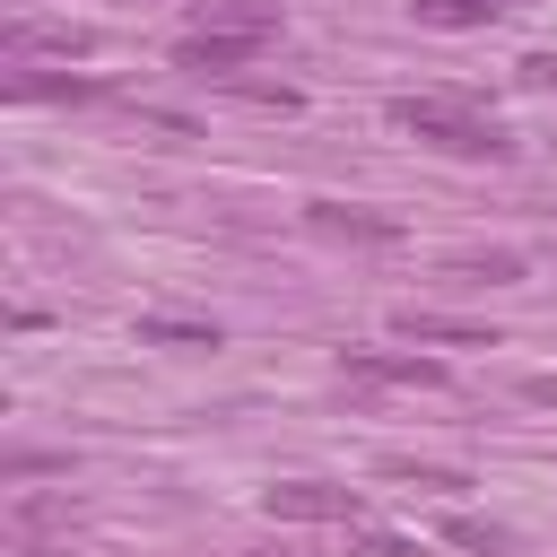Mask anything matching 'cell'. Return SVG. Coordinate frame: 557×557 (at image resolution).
I'll use <instances>...</instances> for the list:
<instances>
[{"mask_svg":"<svg viewBox=\"0 0 557 557\" xmlns=\"http://www.w3.org/2000/svg\"><path fill=\"white\" fill-rule=\"evenodd\" d=\"M453 278H470V287H505V278H522V252H461Z\"/></svg>","mask_w":557,"mask_h":557,"instance_id":"cell-10","label":"cell"},{"mask_svg":"<svg viewBox=\"0 0 557 557\" xmlns=\"http://www.w3.org/2000/svg\"><path fill=\"white\" fill-rule=\"evenodd\" d=\"M409 9H418L426 26H487V17H496L487 0H409Z\"/></svg>","mask_w":557,"mask_h":557,"instance_id":"cell-11","label":"cell"},{"mask_svg":"<svg viewBox=\"0 0 557 557\" xmlns=\"http://www.w3.org/2000/svg\"><path fill=\"white\" fill-rule=\"evenodd\" d=\"M313 218V235H339V244H400V218H383V209H357V200H313L305 209Z\"/></svg>","mask_w":557,"mask_h":557,"instance_id":"cell-4","label":"cell"},{"mask_svg":"<svg viewBox=\"0 0 557 557\" xmlns=\"http://www.w3.org/2000/svg\"><path fill=\"white\" fill-rule=\"evenodd\" d=\"M392 479H400V487H435V496H453V487H470L461 470H418V461H392Z\"/></svg>","mask_w":557,"mask_h":557,"instance_id":"cell-13","label":"cell"},{"mask_svg":"<svg viewBox=\"0 0 557 557\" xmlns=\"http://www.w3.org/2000/svg\"><path fill=\"white\" fill-rule=\"evenodd\" d=\"M348 383H392V392H444L453 366L444 357H409V348H339Z\"/></svg>","mask_w":557,"mask_h":557,"instance_id":"cell-2","label":"cell"},{"mask_svg":"<svg viewBox=\"0 0 557 557\" xmlns=\"http://www.w3.org/2000/svg\"><path fill=\"white\" fill-rule=\"evenodd\" d=\"M235 96H252V104H278V113H296V87H270V78H235Z\"/></svg>","mask_w":557,"mask_h":557,"instance_id":"cell-14","label":"cell"},{"mask_svg":"<svg viewBox=\"0 0 557 557\" xmlns=\"http://www.w3.org/2000/svg\"><path fill=\"white\" fill-rule=\"evenodd\" d=\"M366 557H418L409 540H366Z\"/></svg>","mask_w":557,"mask_h":557,"instance_id":"cell-15","label":"cell"},{"mask_svg":"<svg viewBox=\"0 0 557 557\" xmlns=\"http://www.w3.org/2000/svg\"><path fill=\"white\" fill-rule=\"evenodd\" d=\"M444 540H453V548H487V557L505 548V531H496V522H479V513H453V522H444Z\"/></svg>","mask_w":557,"mask_h":557,"instance_id":"cell-12","label":"cell"},{"mask_svg":"<svg viewBox=\"0 0 557 557\" xmlns=\"http://www.w3.org/2000/svg\"><path fill=\"white\" fill-rule=\"evenodd\" d=\"M9 96H17V104H52V96L87 104V96H104V78H78V70H70V78H61V70H17V78H9Z\"/></svg>","mask_w":557,"mask_h":557,"instance_id":"cell-7","label":"cell"},{"mask_svg":"<svg viewBox=\"0 0 557 557\" xmlns=\"http://www.w3.org/2000/svg\"><path fill=\"white\" fill-rule=\"evenodd\" d=\"M270 557H278V548H270Z\"/></svg>","mask_w":557,"mask_h":557,"instance_id":"cell-17","label":"cell"},{"mask_svg":"<svg viewBox=\"0 0 557 557\" xmlns=\"http://www.w3.org/2000/svg\"><path fill=\"white\" fill-rule=\"evenodd\" d=\"M392 331H400V339H418V348H496V331H487V322L426 313V305H400V313H392Z\"/></svg>","mask_w":557,"mask_h":557,"instance_id":"cell-5","label":"cell"},{"mask_svg":"<svg viewBox=\"0 0 557 557\" xmlns=\"http://www.w3.org/2000/svg\"><path fill=\"white\" fill-rule=\"evenodd\" d=\"M487 9H505V0H487Z\"/></svg>","mask_w":557,"mask_h":557,"instance_id":"cell-16","label":"cell"},{"mask_svg":"<svg viewBox=\"0 0 557 557\" xmlns=\"http://www.w3.org/2000/svg\"><path fill=\"white\" fill-rule=\"evenodd\" d=\"M278 35H252V26H191L183 44H174V70H244V61H261Z\"/></svg>","mask_w":557,"mask_h":557,"instance_id":"cell-3","label":"cell"},{"mask_svg":"<svg viewBox=\"0 0 557 557\" xmlns=\"http://www.w3.org/2000/svg\"><path fill=\"white\" fill-rule=\"evenodd\" d=\"M139 339H148V348H218V322H191V313H139Z\"/></svg>","mask_w":557,"mask_h":557,"instance_id":"cell-8","label":"cell"},{"mask_svg":"<svg viewBox=\"0 0 557 557\" xmlns=\"http://www.w3.org/2000/svg\"><path fill=\"white\" fill-rule=\"evenodd\" d=\"M87 44H96L87 26H9V52H17V61H26V52H61V61H70V52H87Z\"/></svg>","mask_w":557,"mask_h":557,"instance_id":"cell-9","label":"cell"},{"mask_svg":"<svg viewBox=\"0 0 557 557\" xmlns=\"http://www.w3.org/2000/svg\"><path fill=\"white\" fill-rule=\"evenodd\" d=\"M270 513L278 522H357V496L322 487V479H287V487H270Z\"/></svg>","mask_w":557,"mask_h":557,"instance_id":"cell-6","label":"cell"},{"mask_svg":"<svg viewBox=\"0 0 557 557\" xmlns=\"http://www.w3.org/2000/svg\"><path fill=\"white\" fill-rule=\"evenodd\" d=\"M392 131H409V139H426V148H444V157H505L513 139L479 113V104H461V96H392Z\"/></svg>","mask_w":557,"mask_h":557,"instance_id":"cell-1","label":"cell"}]
</instances>
